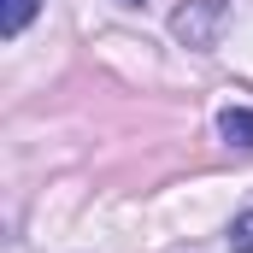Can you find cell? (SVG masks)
<instances>
[{
  "mask_svg": "<svg viewBox=\"0 0 253 253\" xmlns=\"http://www.w3.org/2000/svg\"><path fill=\"white\" fill-rule=\"evenodd\" d=\"M224 24H230V0H183L177 12H171V36L183 42V47H218V36H224Z\"/></svg>",
  "mask_w": 253,
  "mask_h": 253,
  "instance_id": "cell-1",
  "label": "cell"
},
{
  "mask_svg": "<svg viewBox=\"0 0 253 253\" xmlns=\"http://www.w3.org/2000/svg\"><path fill=\"white\" fill-rule=\"evenodd\" d=\"M218 135H224L230 147H248L253 153V106H224V112H218Z\"/></svg>",
  "mask_w": 253,
  "mask_h": 253,
  "instance_id": "cell-2",
  "label": "cell"
},
{
  "mask_svg": "<svg viewBox=\"0 0 253 253\" xmlns=\"http://www.w3.org/2000/svg\"><path fill=\"white\" fill-rule=\"evenodd\" d=\"M36 12H42V0H0V36H6V42L24 36V30L36 24Z\"/></svg>",
  "mask_w": 253,
  "mask_h": 253,
  "instance_id": "cell-3",
  "label": "cell"
},
{
  "mask_svg": "<svg viewBox=\"0 0 253 253\" xmlns=\"http://www.w3.org/2000/svg\"><path fill=\"white\" fill-rule=\"evenodd\" d=\"M224 242H230V253H253V212H236L230 218V236Z\"/></svg>",
  "mask_w": 253,
  "mask_h": 253,
  "instance_id": "cell-4",
  "label": "cell"
},
{
  "mask_svg": "<svg viewBox=\"0 0 253 253\" xmlns=\"http://www.w3.org/2000/svg\"><path fill=\"white\" fill-rule=\"evenodd\" d=\"M129 6H135V0H129Z\"/></svg>",
  "mask_w": 253,
  "mask_h": 253,
  "instance_id": "cell-5",
  "label": "cell"
}]
</instances>
